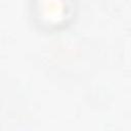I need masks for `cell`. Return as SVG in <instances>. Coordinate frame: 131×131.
<instances>
[{
  "mask_svg": "<svg viewBox=\"0 0 131 131\" xmlns=\"http://www.w3.org/2000/svg\"><path fill=\"white\" fill-rule=\"evenodd\" d=\"M34 10L39 24L49 28H58L72 16V0H34Z\"/></svg>",
  "mask_w": 131,
  "mask_h": 131,
  "instance_id": "obj_1",
  "label": "cell"
}]
</instances>
